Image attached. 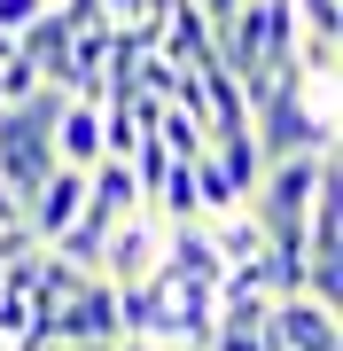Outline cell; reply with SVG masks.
Listing matches in <instances>:
<instances>
[{"instance_id":"obj_11","label":"cell","mask_w":343,"mask_h":351,"mask_svg":"<svg viewBox=\"0 0 343 351\" xmlns=\"http://www.w3.org/2000/svg\"><path fill=\"white\" fill-rule=\"evenodd\" d=\"M203 351H266V336H257V328H211Z\"/></svg>"},{"instance_id":"obj_10","label":"cell","mask_w":343,"mask_h":351,"mask_svg":"<svg viewBox=\"0 0 343 351\" xmlns=\"http://www.w3.org/2000/svg\"><path fill=\"white\" fill-rule=\"evenodd\" d=\"M203 226H211V242H218V258H227V265L266 258V226L250 219V203H242V211H227V219H203Z\"/></svg>"},{"instance_id":"obj_16","label":"cell","mask_w":343,"mask_h":351,"mask_svg":"<svg viewBox=\"0 0 343 351\" xmlns=\"http://www.w3.org/2000/svg\"><path fill=\"white\" fill-rule=\"evenodd\" d=\"M0 351H8V343H0Z\"/></svg>"},{"instance_id":"obj_7","label":"cell","mask_w":343,"mask_h":351,"mask_svg":"<svg viewBox=\"0 0 343 351\" xmlns=\"http://www.w3.org/2000/svg\"><path fill=\"white\" fill-rule=\"evenodd\" d=\"M78 211H86V219H102V226L133 219V211H140V180H133V164H125V156L86 164V203H78Z\"/></svg>"},{"instance_id":"obj_2","label":"cell","mask_w":343,"mask_h":351,"mask_svg":"<svg viewBox=\"0 0 343 351\" xmlns=\"http://www.w3.org/2000/svg\"><path fill=\"white\" fill-rule=\"evenodd\" d=\"M55 110H63V86H39L31 101L0 110V188L16 203L55 172Z\"/></svg>"},{"instance_id":"obj_8","label":"cell","mask_w":343,"mask_h":351,"mask_svg":"<svg viewBox=\"0 0 343 351\" xmlns=\"http://www.w3.org/2000/svg\"><path fill=\"white\" fill-rule=\"evenodd\" d=\"M55 164H71V172L102 164V101L63 94V110H55Z\"/></svg>"},{"instance_id":"obj_12","label":"cell","mask_w":343,"mask_h":351,"mask_svg":"<svg viewBox=\"0 0 343 351\" xmlns=\"http://www.w3.org/2000/svg\"><path fill=\"white\" fill-rule=\"evenodd\" d=\"M39 8H47V0H0V32H8V39H16V32H24V24H31V16H39Z\"/></svg>"},{"instance_id":"obj_6","label":"cell","mask_w":343,"mask_h":351,"mask_svg":"<svg viewBox=\"0 0 343 351\" xmlns=\"http://www.w3.org/2000/svg\"><path fill=\"white\" fill-rule=\"evenodd\" d=\"M16 55H24L47 86H63V78H71V24H63V8H55V0L31 16L24 32H16Z\"/></svg>"},{"instance_id":"obj_9","label":"cell","mask_w":343,"mask_h":351,"mask_svg":"<svg viewBox=\"0 0 343 351\" xmlns=\"http://www.w3.org/2000/svg\"><path fill=\"white\" fill-rule=\"evenodd\" d=\"M188 172H195V211H203V219H227V211H242V203H250V195H242V180H234L211 149L188 156Z\"/></svg>"},{"instance_id":"obj_4","label":"cell","mask_w":343,"mask_h":351,"mask_svg":"<svg viewBox=\"0 0 343 351\" xmlns=\"http://www.w3.org/2000/svg\"><path fill=\"white\" fill-rule=\"evenodd\" d=\"M156 250H164V226H156L149 211L117 219V226H110V242H102V274H94V281H110V289L149 281V274H156Z\"/></svg>"},{"instance_id":"obj_15","label":"cell","mask_w":343,"mask_h":351,"mask_svg":"<svg viewBox=\"0 0 343 351\" xmlns=\"http://www.w3.org/2000/svg\"><path fill=\"white\" fill-rule=\"evenodd\" d=\"M8 55H16V39H8V32H0V63H8Z\"/></svg>"},{"instance_id":"obj_5","label":"cell","mask_w":343,"mask_h":351,"mask_svg":"<svg viewBox=\"0 0 343 351\" xmlns=\"http://www.w3.org/2000/svg\"><path fill=\"white\" fill-rule=\"evenodd\" d=\"M195 117H203V141H218V133H250V94H242V78L218 63H195V101H188Z\"/></svg>"},{"instance_id":"obj_14","label":"cell","mask_w":343,"mask_h":351,"mask_svg":"<svg viewBox=\"0 0 343 351\" xmlns=\"http://www.w3.org/2000/svg\"><path fill=\"white\" fill-rule=\"evenodd\" d=\"M117 351H164L156 336H117Z\"/></svg>"},{"instance_id":"obj_1","label":"cell","mask_w":343,"mask_h":351,"mask_svg":"<svg viewBox=\"0 0 343 351\" xmlns=\"http://www.w3.org/2000/svg\"><path fill=\"white\" fill-rule=\"evenodd\" d=\"M250 141L266 164L320 156V149H335V101H312L305 86H266L250 101Z\"/></svg>"},{"instance_id":"obj_3","label":"cell","mask_w":343,"mask_h":351,"mask_svg":"<svg viewBox=\"0 0 343 351\" xmlns=\"http://www.w3.org/2000/svg\"><path fill=\"white\" fill-rule=\"evenodd\" d=\"M266 351H343V320L335 304H312V297H273L266 313Z\"/></svg>"},{"instance_id":"obj_13","label":"cell","mask_w":343,"mask_h":351,"mask_svg":"<svg viewBox=\"0 0 343 351\" xmlns=\"http://www.w3.org/2000/svg\"><path fill=\"white\" fill-rule=\"evenodd\" d=\"M8 226H24V219H16V195L0 188V234H8Z\"/></svg>"}]
</instances>
